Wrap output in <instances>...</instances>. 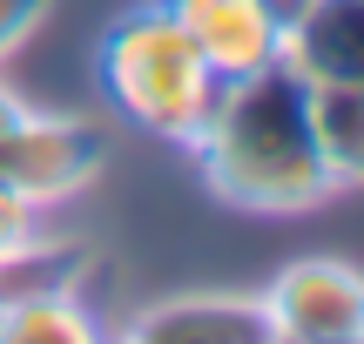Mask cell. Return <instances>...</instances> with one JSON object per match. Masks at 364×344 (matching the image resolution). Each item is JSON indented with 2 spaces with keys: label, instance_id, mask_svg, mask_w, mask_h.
<instances>
[{
  "label": "cell",
  "instance_id": "1",
  "mask_svg": "<svg viewBox=\"0 0 364 344\" xmlns=\"http://www.w3.org/2000/svg\"><path fill=\"white\" fill-rule=\"evenodd\" d=\"M189 149L203 162V183L230 210H250V216H297V210H317L324 196H338L324 162H317L311 88L284 61L223 81L203 129L189 135Z\"/></svg>",
  "mask_w": 364,
  "mask_h": 344
},
{
  "label": "cell",
  "instance_id": "2",
  "mask_svg": "<svg viewBox=\"0 0 364 344\" xmlns=\"http://www.w3.org/2000/svg\"><path fill=\"white\" fill-rule=\"evenodd\" d=\"M95 81L102 95L122 108V122L182 142L203 129L209 102H216V68L196 54V41L182 34V21L169 14V0H142V7L115 14L95 48Z\"/></svg>",
  "mask_w": 364,
  "mask_h": 344
},
{
  "label": "cell",
  "instance_id": "3",
  "mask_svg": "<svg viewBox=\"0 0 364 344\" xmlns=\"http://www.w3.org/2000/svg\"><path fill=\"white\" fill-rule=\"evenodd\" d=\"M108 162V129L88 115H34L27 108L14 122V135L0 142V183L34 210L81 196Z\"/></svg>",
  "mask_w": 364,
  "mask_h": 344
},
{
  "label": "cell",
  "instance_id": "4",
  "mask_svg": "<svg viewBox=\"0 0 364 344\" xmlns=\"http://www.w3.org/2000/svg\"><path fill=\"white\" fill-rule=\"evenodd\" d=\"M277 344H364V270L338 257H304L277 270L257 297Z\"/></svg>",
  "mask_w": 364,
  "mask_h": 344
},
{
  "label": "cell",
  "instance_id": "5",
  "mask_svg": "<svg viewBox=\"0 0 364 344\" xmlns=\"http://www.w3.org/2000/svg\"><path fill=\"white\" fill-rule=\"evenodd\" d=\"M169 14L196 41V54L216 68V81L284 61V27L263 14V0H169Z\"/></svg>",
  "mask_w": 364,
  "mask_h": 344
},
{
  "label": "cell",
  "instance_id": "6",
  "mask_svg": "<svg viewBox=\"0 0 364 344\" xmlns=\"http://www.w3.org/2000/svg\"><path fill=\"white\" fill-rule=\"evenodd\" d=\"M115 344H277L257 297H169L149 304Z\"/></svg>",
  "mask_w": 364,
  "mask_h": 344
},
{
  "label": "cell",
  "instance_id": "7",
  "mask_svg": "<svg viewBox=\"0 0 364 344\" xmlns=\"http://www.w3.org/2000/svg\"><path fill=\"white\" fill-rule=\"evenodd\" d=\"M284 68H297L304 81L364 88V0H311L284 27Z\"/></svg>",
  "mask_w": 364,
  "mask_h": 344
},
{
  "label": "cell",
  "instance_id": "8",
  "mask_svg": "<svg viewBox=\"0 0 364 344\" xmlns=\"http://www.w3.org/2000/svg\"><path fill=\"white\" fill-rule=\"evenodd\" d=\"M311 88V135L331 189H364V88L351 81H304Z\"/></svg>",
  "mask_w": 364,
  "mask_h": 344
},
{
  "label": "cell",
  "instance_id": "9",
  "mask_svg": "<svg viewBox=\"0 0 364 344\" xmlns=\"http://www.w3.org/2000/svg\"><path fill=\"white\" fill-rule=\"evenodd\" d=\"M88 243H61V237H27L14 250H0V311L7 304H34V297H61V291H81L88 277Z\"/></svg>",
  "mask_w": 364,
  "mask_h": 344
},
{
  "label": "cell",
  "instance_id": "10",
  "mask_svg": "<svg viewBox=\"0 0 364 344\" xmlns=\"http://www.w3.org/2000/svg\"><path fill=\"white\" fill-rule=\"evenodd\" d=\"M0 344H115V338L81 304V291H61V297H34V304H7Z\"/></svg>",
  "mask_w": 364,
  "mask_h": 344
},
{
  "label": "cell",
  "instance_id": "11",
  "mask_svg": "<svg viewBox=\"0 0 364 344\" xmlns=\"http://www.w3.org/2000/svg\"><path fill=\"white\" fill-rule=\"evenodd\" d=\"M41 14H48V0H0V61L41 27Z\"/></svg>",
  "mask_w": 364,
  "mask_h": 344
},
{
  "label": "cell",
  "instance_id": "12",
  "mask_svg": "<svg viewBox=\"0 0 364 344\" xmlns=\"http://www.w3.org/2000/svg\"><path fill=\"white\" fill-rule=\"evenodd\" d=\"M34 230H41V210H34V203H21V196H14L7 183H0V250L27 243Z\"/></svg>",
  "mask_w": 364,
  "mask_h": 344
},
{
  "label": "cell",
  "instance_id": "13",
  "mask_svg": "<svg viewBox=\"0 0 364 344\" xmlns=\"http://www.w3.org/2000/svg\"><path fill=\"white\" fill-rule=\"evenodd\" d=\"M21 115H27V102H21V95L7 88V81H0V142L14 135V122H21Z\"/></svg>",
  "mask_w": 364,
  "mask_h": 344
},
{
  "label": "cell",
  "instance_id": "14",
  "mask_svg": "<svg viewBox=\"0 0 364 344\" xmlns=\"http://www.w3.org/2000/svg\"><path fill=\"white\" fill-rule=\"evenodd\" d=\"M304 7H311V0H263V14H270L277 27H290V21H297Z\"/></svg>",
  "mask_w": 364,
  "mask_h": 344
}]
</instances>
